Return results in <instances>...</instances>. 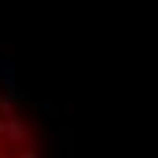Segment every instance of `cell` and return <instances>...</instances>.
Listing matches in <instances>:
<instances>
[{
    "instance_id": "cell-1",
    "label": "cell",
    "mask_w": 158,
    "mask_h": 158,
    "mask_svg": "<svg viewBox=\"0 0 158 158\" xmlns=\"http://www.w3.org/2000/svg\"><path fill=\"white\" fill-rule=\"evenodd\" d=\"M0 158H44L30 114L4 85H0Z\"/></svg>"
}]
</instances>
